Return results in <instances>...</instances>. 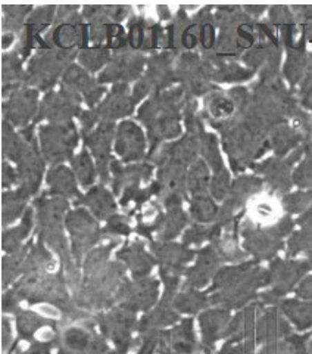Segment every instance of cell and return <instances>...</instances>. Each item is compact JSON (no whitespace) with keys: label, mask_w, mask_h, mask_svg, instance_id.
<instances>
[{"label":"cell","mask_w":312,"mask_h":354,"mask_svg":"<svg viewBox=\"0 0 312 354\" xmlns=\"http://www.w3.org/2000/svg\"><path fill=\"white\" fill-rule=\"evenodd\" d=\"M31 354H48V351H41V350H37V351L31 353Z\"/></svg>","instance_id":"6da1fadb"}]
</instances>
